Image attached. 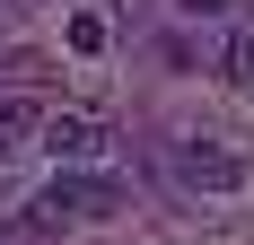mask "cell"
Masks as SVG:
<instances>
[{
    "label": "cell",
    "mask_w": 254,
    "mask_h": 245,
    "mask_svg": "<svg viewBox=\"0 0 254 245\" xmlns=\"http://www.w3.org/2000/svg\"><path fill=\"white\" fill-rule=\"evenodd\" d=\"M176 175L202 193H237L246 184V149H228V131H184L176 140Z\"/></svg>",
    "instance_id": "6da1fadb"
},
{
    "label": "cell",
    "mask_w": 254,
    "mask_h": 245,
    "mask_svg": "<svg viewBox=\"0 0 254 245\" xmlns=\"http://www.w3.org/2000/svg\"><path fill=\"white\" fill-rule=\"evenodd\" d=\"M0 245H9V237H0Z\"/></svg>",
    "instance_id": "52a82bcc"
},
{
    "label": "cell",
    "mask_w": 254,
    "mask_h": 245,
    "mask_svg": "<svg viewBox=\"0 0 254 245\" xmlns=\"http://www.w3.org/2000/svg\"><path fill=\"white\" fill-rule=\"evenodd\" d=\"M44 140V105H35V88H0V158L9 149H35Z\"/></svg>",
    "instance_id": "277c9868"
},
{
    "label": "cell",
    "mask_w": 254,
    "mask_h": 245,
    "mask_svg": "<svg viewBox=\"0 0 254 245\" xmlns=\"http://www.w3.org/2000/svg\"><path fill=\"white\" fill-rule=\"evenodd\" d=\"M219 70H228L237 88H254V26H246V35H228V53H219Z\"/></svg>",
    "instance_id": "5b68a950"
},
{
    "label": "cell",
    "mask_w": 254,
    "mask_h": 245,
    "mask_svg": "<svg viewBox=\"0 0 254 245\" xmlns=\"http://www.w3.org/2000/svg\"><path fill=\"white\" fill-rule=\"evenodd\" d=\"M105 114H88V105H70V114H44V140L35 149H53L62 167H88V158H105Z\"/></svg>",
    "instance_id": "7a4b0ae2"
},
{
    "label": "cell",
    "mask_w": 254,
    "mask_h": 245,
    "mask_svg": "<svg viewBox=\"0 0 254 245\" xmlns=\"http://www.w3.org/2000/svg\"><path fill=\"white\" fill-rule=\"evenodd\" d=\"M53 193H62V210H70V219H114V210H123V184H114V175L62 167V175H53Z\"/></svg>",
    "instance_id": "3957f363"
},
{
    "label": "cell",
    "mask_w": 254,
    "mask_h": 245,
    "mask_svg": "<svg viewBox=\"0 0 254 245\" xmlns=\"http://www.w3.org/2000/svg\"><path fill=\"white\" fill-rule=\"evenodd\" d=\"M193 18H228V9H246V0H184Z\"/></svg>",
    "instance_id": "8992f818"
}]
</instances>
